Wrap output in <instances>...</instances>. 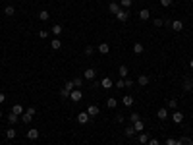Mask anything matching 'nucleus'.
<instances>
[{
    "mask_svg": "<svg viewBox=\"0 0 193 145\" xmlns=\"http://www.w3.org/2000/svg\"><path fill=\"white\" fill-rule=\"evenodd\" d=\"M176 145H193V139L187 138V135H183V138H180L178 141H176Z\"/></svg>",
    "mask_w": 193,
    "mask_h": 145,
    "instance_id": "nucleus-10",
    "label": "nucleus"
},
{
    "mask_svg": "<svg viewBox=\"0 0 193 145\" xmlns=\"http://www.w3.org/2000/svg\"><path fill=\"white\" fill-rule=\"evenodd\" d=\"M0 132H2V128H0Z\"/></svg>",
    "mask_w": 193,
    "mask_h": 145,
    "instance_id": "nucleus-50",
    "label": "nucleus"
},
{
    "mask_svg": "<svg viewBox=\"0 0 193 145\" xmlns=\"http://www.w3.org/2000/svg\"><path fill=\"white\" fill-rule=\"evenodd\" d=\"M93 52H95V48H93L91 45H87V47H85V56H91Z\"/></svg>",
    "mask_w": 193,
    "mask_h": 145,
    "instance_id": "nucleus-37",
    "label": "nucleus"
},
{
    "mask_svg": "<svg viewBox=\"0 0 193 145\" xmlns=\"http://www.w3.org/2000/svg\"><path fill=\"white\" fill-rule=\"evenodd\" d=\"M151 18V12L149 10H141L139 12V19H143V22H147V19Z\"/></svg>",
    "mask_w": 193,
    "mask_h": 145,
    "instance_id": "nucleus-18",
    "label": "nucleus"
},
{
    "mask_svg": "<svg viewBox=\"0 0 193 145\" xmlns=\"http://www.w3.org/2000/svg\"><path fill=\"white\" fill-rule=\"evenodd\" d=\"M124 120H126V118H124V114H118V116H116V122H118V124H122Z\"/></svg>",
    "mask_w": 193,
    "mask_h": 145,
    "instance_id": "nucleus-43",
    "label": "nucleus"
},
{
    "mask_svg": "<svg viewBox=\"0 0 193 145\" xmlns=\"http://www.w3.org/2000/svg\"><path fill=\"white\" fill-rule=\"evenodd\" d=\"M31 120H33V114H29V112H23V114H21V122H23V124H29Z\"/></svg>",
    "mask_w": 193,
    "mask_h": 145,
    "instance_id": "nucleus-23",
    "label": "nucleus"
},
{
    "mask_svg": "<svg viewBox=\"0 0 193 145\" xmlns=\"http://www.w3.org/2000/svg\"><path fill=\"white\" fill-rule=\"evenodd\" d=\"M89 120H91V116L87 114V110H85V112H79V116H77V122L79 124H87Z\"/></svg>",
    "mask_w": 193,
    "mask_h": 145,
    "instance_id": "nucleus-8",
    "label": "nucleus"
},
{
    "mask_svg": "<svg viewBox=\"0 0 193 145\" xmlns=\"http://www.w3.org/2000/svg\"><path fill=\"white\" fill-rule=\"evenodd\" d=\"M39 19L41 22H48V19H50V12L48 10H41L39 12Z\"/></svg>",
    "mask_w": 193,
    "mask_h": 145,
    "instance_id": "nucleus-11",
    "label": "nucleus"
},
{
    "mask_svg": "<svg viewBox=\"0 0 193 145\" xmlns=\"http://www.w3.org/2000/svg\"><path fill=\"white\" fill-rule=\"evenodd\" d=\"M27 112H29V114H33V116H35V112H37V110H35V106H31V109H27Z\"/></svg>",
    "mask_w": 193,
    "mask_h": 145,
    "instance_id": "nucleus-46",
    "label": "nucleus"
},
{
    "mask_svg": "<svg viewBox=\"0 0 193 145\" xmlns=\"http://www.w3.org/2000/svg\"><path fill=\"white\" fill-rule=\"evenodd\" d=\"M137 120H141V116H139L137 112H131V114H129V122H131V124H135Z\"/></svg>",
    "mask_w": 193,
    "mask_h": 145,
    "instance_id": "nucleus-31",
    "label": "nucleus"
},
{
    "mask_svg": "<svg viewBox=\"0 0 193 145\" xmlns=\"http://www.w3.org/2000/svg\"><path fill=\"white\" fill-rule=\"evenodd\" d=\"M157 116H158L160 120H166V118H168V110H166V109H158Z\"/></svg>",
    "mask_w": 193,
    "mask_h": 145,
    "instance_id": "nucleus-25",
    "label": "nucleus"
},
{
    "mask_svg": "<svg viewBox=\"0 0 193 145\" xmlns=\"http://www.w3.org/2000/svg\"><path fill=\"white\" fill-rule=\"evenodd\" d=\"M183 91H193V80H186L183 81Z\"/></svg>",
    "mask_w": 193,
    "mask_h": 145,
    "instance_id": "nucleus-26",
    "label": "nucleus"
},
{
    "mask_svg": "<svg viewBox=\"0 0 193 145\" xmlns=\"http://www.w3.org/2000/svg\"><path fill=\"white\" fill-rule=\"evenodd\" d=\"M149 81H151V77L145 76V74H141V76L137 77V83L141 85V87H147V85H149Z\"/></svg>",
    "mask_w": 193,
    "mask_h": 145,
    "instance_id": "nucleus-4",
    "label": "nucleus"
},
{
    "mask_svg": "<svg viewBox=\"0 0 193 145\" xmlns=\"http://www.w3.org/2000/svg\"><path fill=\"white\" fill-rule=\"evenodd\" d=\"M98 52H101V54H108L110 52V45L108 43H101L98 45Z\"/></svg>",
    "mask_w": 193,
    "mask_h": 145,
    "instance_id": "nucleus-12",
    "label": "nucleus"
},
{
    "mask_svg": "<svg viewBox=\"0 0 193 145\" xmlns=\"http://www.w3.org/2000/svg\"><path fill=\"white\" fill-rule=\"evenodd\" d=\"M166 145H176V139H172V138H168V139H166Z\"/></svg>",
    "mask_w": 193,
    "mask_h": 145,
    "instance_id": "nucleus-44",
    "label": "nucleus"
},
{
    "mask_svg": "<svg viewBox=\"0 0 193 145\" xmlns=\"http://www.w3.org/2000/svg\"><path fill=\"white\" fill-rule=\"evenodd\" d=\"M120 8H124V10H129V8H131V0H122V2H120Z\"/></svg>",
    "mask_w": 193,
    "mask_h": 145,
    "instance_id": "nucleus-32",
    "label": "nucleus"
},
{
    "mask_svg": "<svg viewBox=\"0 0 193 145\" xmlns=\"http://www.w3.org/2000/svg\"><path fill=\"white\" fill-rule=\"evenodd\" d=\"M122 103H124L126 106H133V97H131V95H126V97L122 99Z\"/></svg>",
    "mask_w": 193,
    "mask_h": 145,
    "instance_id": "nucleus-21",
    "label": "nucleus"
},
{
    "mask_svg": "<svg viewBox=\"0 0 193 145\" xmlns=\"http://www.w3.org/2000/svg\"><path fill=\"white\" fill-rule=\"evenodd\" d=\"M168 106H170V109H176V106H178V101H176V99H168V103H166Z\"/></svg>",
    "mask_w": 193,
    "mask_h": 145,
    "instance_id": "nucleus-36",
    "label": "nucleus"
},
{
    "mask_svg": "<svg viewBox=\"0 0 193 145\" xmlns=\"http://www.w3.org/2000/svg\"><path fill=\"white\" fill-rule=\"evenodd\" d=\"M0 118H2V110H0Z\"/></svg>",
    "mask_w": 193,
    "mask_h": 145,
    "instance_id": "nucleus-49",
    "label": "nucleus"
},
{
    "mask_svg": "<svg viewBox=\"0 0 193 145\" xmlns=\"http://www.w3.org/2000/svg\"><path fill=\"white\" fill-rule=\"evenodd\" d=\"M98 112H101V110H98V106H97V105H91V106H87V114L91 116V118H95V116H98Z\"/></svg>",
    "mask_w": 193,
    "mask_h": 145,
    "instance_id": "nucleus-6",
    "label": "nucleus"
},
{
    "mask_svg": "<svg viewBox=\"0 0 193 145\" xmlns=\"http://www.w3.org/2000/svg\"><path fill=\"white\" fill-rule=\"evenodd\" d=\"M124 83H126V87H133L135 81H133V80H129V77H126V80H124Z\"/></svg>",
    "mask_w": 193,
    "mask_h": 145,
    "instance_id": "nucleus-40",
    "label": "nucleus"
},
{
    "mask_svg": "<svg viewBox=\"0 0 193 145\" xmlns=\"http://www.w3.org/2000/svg\"><path fill=\"white\" fill-rule=\"evenodd\" d=\"M137 141L141 143V145H145V143H149V135L145 134V132H141V134L137 135Z\"/></svg>",
    "mask_w": 193,
    "mask_h": 145,
    "instance_id": "nucleus-14",
    "label": "nucleus"
},
{
    "mask_svg": "<svg viewBox=\"0 0 193 145\" xmlns=\"http://www.w3.org/2000/svg\"><path fill=\"white\" fill-rule=\"evenodd\" d=\"M118 74H120V77H122V80H126V77H128V74H129L128 66H126V64H122L120 68H118Z\"/></svg>",
    "mask_w": 193,
    "mask_h": 145,
    "instance_id": "nucleus-9",
    "label": "nucleus"
},
{
    "mask_svg": "<svg viewBox=\"0 0 193 145\" xmlns=\"http://www.w3.org/2000/svg\"><path fill=\"white\" fill-rule=\"evenodd\" d=\"M19 2H21V0H19Z\"/></svg>",
    "mask_w": 193,
    "mask_h": 145,
    "instance_id": "nucleus-51",
    "label": "nucleus"
},
{
    "mask_svg": "<svg viewBox=\"0 0 193 145\" xmlns=\"http://www.w3.org/2000/svg\"><path fill=\"white\" fill-rule=\"evenodd\" d=\"M172 120H174V124H182V122H183V112H180V110H174V114H172Z\"/></svg>",
    "mask_w": 193,
    "mask_h": 145,
    "instance_id": "nucleus-5",
    "label": "nucleus"
},
{
    "mask_svg": "<svg viewBox=\"0 0 193 145\" xmlns=\"http://www.w3.org/2000/svg\"><path fill=\"white\" fill-rule=\"evenodd\" d=\"M6 138L8 139H16V138H18V134H16L14 128H8V130H6Z\"/></svg>",
    "mask_w": 193,
    "mask_h": 145,
    "instance_id": "nucleus-20",
    "label": "nucleus"
},
{
    "mask_svg": "<svg viewBox=\"0 0 193 145\" xmlns=\"http://www.w3.org/2000/svg\"><path fill=\"white\" fill-rule=\"evenodd\" d=\"M70 93H72V89H68L66 85H64V89H60V97H64V99H68Z\"/></svg>",
    "mask_w": 193,
    "mask_h": 145,
    "instance_id": "nucleus-28",
    "label": "nucleus"
},
{
    "mask_svg": "<svg viewBox=\"0 0 193 145\" xmlns=\"http://www.w3.org/2000/svg\"><path fill=\"white\" fill-rule=\"evenodd\" d=\"M160 4L164 8H168V6H172V0H160Z\"/></svg>",
    "mask_w": 193,
    "mask_h": 145,
    "instance_id": "nucleus-42",
    "label": "nucleus"
},
{
    "mask_svg": "<svg viewBox=\"0 0 193 145\" xmlns=\"http://www.w3.org/2000/svg\"><path fill=\"white\" fill-rule=\"evenodd\" d=\"M189 68L193 70V58H189Z\"/></svg>",
    "mask_w": 193,
    "mask_h": 145,
    "instance_id": "nucleus-48",
    "label": "nucleus"
},
{
    "mask_svg": "<svg viewBox=\"0 0 193 145\" xmlns=\"http://www.w3.org/2000/svg\"><path fill=\"white\" fill-rule=\"evenodd\" d=\"M114 85H116L118 89H124V87H126V83H124V80H118V81H116V83H114Z\"/></svg>",
    "mask_w": 193,
    "mask_h": 145,
    "instance_id": "nucleus-39",
    "label": "nucleus"
},
{
    "mask_svg": "<svg viewBox=\"0 0 193 145\" xmlns=\"http://www.w3.org/2000/svg\"><path fill=\"white\" fill-rule=\"evenodd\" d=\"M133 128H135V132H137V134H141V132H143V128H145V124H143V120H137V122L133 124Z\"/></svg>",
    "mask_w": 193,
    "mask_h": 145,
    "instance_id": "nucleus-19",
    "label": "nucleus"
},
{
    "mask_svg": "<svg viewBox=\"0 0 193 145\" xmlns=\"http://www.w3.org/2000/svg\"><path fill=\"white\" fill-rule=\"evenodd\" d=\"M50 31L54 33V35H60V33H62V25H52Z\"/></svg>",
    "mask_w": 193,
    "mask_h": 145,
    "instance_id": "nucleus-34",
    "label": "nucleus"
},
{
    "mask_svg": "<svg viewBox=\"0 0 193 145\" xmlns=\"http://www.w3.org/2000/svg\"><path fill=\"white\" fill-rule=\"evenodd\" d=\"M153 25H155V27H162V25H164V19L157 18V19H155V22H153Z\"/></svg>",
    "mask_w": 193,
    "mask_h": 145,
    "instance_id": "nucleus-38",
    "label": "nucleus"
},
{
    "mask_svg": "<svg viewBox=\"0 0 193 145\" xmlns=\"http://www.w3.org/2000/svg\"><path fill=\"white\" fill-rule=\"evenodd\" d=\"M39 37H41V39H47V37H48V31H44V29H41V31H39Z\"/></svg>",
    "mask_w": 193,
    "mask_h": 145,
    "instance_id": "nucleus-41",
    "label": "nucleus"
},
{
    "mask_svg": "<svg viewBox=\"0 0 193 145\" xmlns=\"http://www.w3.org/2000/svg\"><path fill=\"white\" fill-rule=\"evenodd\" d=\"M50 47L54 48V51H58V48L62 47V41H60L58 37H56V39H52V41H50Z\"/></svg>",
    "mask_w": 193,
    "mask_h": 145,
    "instance_id": "nucleus-17",
    "label": "nucleus"
},
{
    "mask_svg": "<svg viewBox=\"0 0 193 145\" xmlns=\"http://www.w3.org/2000/svg\"><path fill=\"white\" fill-rule=\"evenodd\" d=\"M70 99H72L73 103H79L81 99H83V91H81V89H72V93H70Z\"/></svg>",
    "mask_w": 193,
    "mask_h": 145,
    "instance_id": "nucleus-1",
    "label": "nucleus"
},
{
    "mask_svg": "<svg viewBox=\"0 0 193 145\" xmlns=\"http://www.w3.org/2000/svg\"><path fill=\"white\" fill-rule=\"evenodd\" d=\"M27 138H29L31 141H35V139L39 138V130H37V128H31V130L27 132Z\"/></svg>",
    "mask_w": 193,
    "mask_h": 145,
    "instance_id": "nucleus-13",
    "label": "nucleus"
},
{
    "mask_svg": "<svg viewBox=\"0 0 193 145\" xmlns=\"http://www.w3.org/2000/svg\"><path fill=\"white\" fill-rule=\"evenodd\" d=\"M101 85L104 87V89H110V87H112V80H110V77H104V80L101 81Z\"/></svg>",
    "mask_w": 193,
    "mask_h": 145,
    "instance_id": "nucleus-27",
    "label": "nucleus"
},
{
    "mask_svg": "<svg viewBox=\"0 0 193 145\" xmlns=\"http://www.w3.org/2000/svg\"><path fill=\"white\" fill-rule=\"evenodd\" d=\"M143 51H145V48H143V43H135L133 45V52H135V54H141Z\"/></svg>",
    "mask_w": 193,
    "mask_h": 145,
    "instance_id": "nucleus-24",
    "label": "nucleus"
},
{
    "mask_svg": "<svg viewBox=\"0 0 193 145\" xmlns=\"http://www.w3.org/2000/svg\"><path fill=\"white\" fill-rule=\"evenodd\" d=\"M6 118H8V124H10V126H14V124H18L19 120H21V118H19L18 114H14V112H10V114L6 116Z\"/></svg>",
    "mask_w": 193,
    "mask_h": 145,
    "instance_id": "nucleus-7",
    "label": "nucleus"
},
{
    "mask_svg": "<svg viewBox=\"0 0 193 145\" xmlns=\"http://www.w3.org/2000/svg\"><path fill=\"white\" fill-rule=\"evenodd\" d=\"M4 14H6V16H14L16 14L14 6H6V8H4Z\"/></svg>",
    "mask_w": 193,
    "mask_h": 145,
    "instance_id": "nucleus-33",
    "label": "nucleus"
},
{
    "mask_svg": "<svg viewBox=\"0 0 193 145\" xmlns=\"http://www.w3.org/2000/svg\"><path fill=\"white\" fill-rule=\"evenodd\" d=\"M135 134H137V132H135L133 126H128V128H126V135H128V138H133Z\"/></svg>",
    "mask_w": 193,
    "mask_h": 145,
    "instance_id": "nucleus-29",
    "label": "nucleus"
},
{
    "mask_svg": "<svg viewBox=\"0 0 193 145\" xmlns=\"http://www.w3.org/2000/svg\"><path fill=\"white\" fill-rule=\"evenodd\" d=\"M172 29H174V31H182L183 29V23L180 22V19H176V22H172V25H170Z\"/></svg>",
    "mask_w": 193,
    "mask_h": 145,
    "instance_id": "nucleus-16",
    "label": "nucleus"
},
{
    "mask_svg": "<svg viewBox=\"0 0 193 145\" xmlns=\"http://www.w3.org/2000/svg\"><path fill=\"white\" fill-rule=\"evenodd\" d=\"M4 99H6V95H4V93H0V105L4 103Z\"/></svg>",
    "mask_w": 193,
    "mask_h": 145,
    "instance_id": "nucleus-47",
    "label": "nucleus"
},
{
    "mask_svg": "<svg viewBox=\"0 0 193 145\" xmlns=\"http://www.w3.org/2000/svg\"><path fill=\"white\" fill-rule=\"evenodd\" d=\"M108 10H110V12H112V14H118V12H120V10H122V8H120V4H118V2H110V6H108Z\"/></svg>",
    "mask_w": 193,
    "mask_h": 145,
    "instance_id": "nucleus-15",
    "label": "nucleus"
},
{
    "mask_svg": "<svg viewBox=\"0 0 193 145\" xmlns=\"http://www.w3.org/2000/svg\"><path fill=\"white\" fill-rule=\"evenodd\" d=\"M116 18H118V22H122V23H124V22H128V19H129V12L122 8V10L116 14Z\"/></svg>",
    "mask_w": 193,
    "mask_h": 145,
    "instance_id": "nucleus-2",
    "label": "nucleus"
},
{
    "mask_svg": "<svg viewBox=\"0 0 193 145\" xmlns=\"http://www.w3.org/2000/svg\"><path fill=\"white\" fill-rule=\"evenodd\" d=\"M95 76H97L95 68H87V70L83 72V77H85V80H89V81H91V80H95Z\"/></svg>",
    "mask_w": 193,
    "mask_h": 145,
    "instance_id": "nucleus-3",
    "label": "nucleus"
},
{
    "mask_svg": "<svg viewBox=\"0 0 193 145\" xmlns=\"http://www.w3.org/2000/svg\"><path fill=\"white\" fill-rule=\"evenodd\" d=\"M116 105H118V101H116V99H114V97H110L108 101H106V106H108V109H114V106H116Z\"/></svg>",
    "mask_w": 193,
    "mask_h": 145,
    "instance_id": "nucleus-30",
    "label": "nucleus"
},
{
    "mask_svg": "<svg viewBox=\"0 0 193 145\" xmlns=\"http://www.w3.org/2000/svg\"><path fill=\"white\" fill-rule=\"evenodd\" d=\"M149 145H158V139H155V138L149 139Z\"/></svg>",
    "mask_w": 193,
    "mask_h": 145,
    "instance_id": "nucleus-45",
    "label": "nucleus"
},
{
    "mask_svg": "<svg viewBox=\"0 0 193 145\" xmlns=\"http://www.w3.org/2000/svg\"><path fill=\"white\" fill-rule=\"evenodd\" d=\"M72 81H73V87H75V89H81V83H83L81 77H75V80H72Z\"/></svg>",
    "mask_w": 193,
    "mask_h": 145,
    "instance_id": "nucleus-35",
    "label": "nucleus"
},
{
    "mask_svg": "<svg viewBox=\"0 0 193 145\" xmlns=\"http://www.w3.org/2000/svg\"><path fill=\"white\" fill-rule=\"evenodd\" d=\"M12 112L18 114V116H21L23 114V106L21 105H14V106H12Z\"/></svg>",
    "mask_w": 193,
    "mask_h": 145,
    "instance_id": "nucleus-22",
    "label": "nucleus"
}]
</instances>
